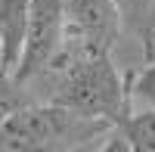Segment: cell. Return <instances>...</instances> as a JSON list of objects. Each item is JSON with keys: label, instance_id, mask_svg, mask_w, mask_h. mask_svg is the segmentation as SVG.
Masks as SVG:
<instances>
[{"label": "cell", "instance_id": "cell-3", "mask_svg": "<svg viewBox=\"0 0 155 152\" xmlns=\"http://www.w3.org/2000/svg\"><path fill=\"white\" fill-rule=\"evenodd\" d=\"M65 50H68L65 0H31L28 37H25V53H22L16 78L28 84L31 78L53 71L65 59Z\"/></svg>", "mask_w": 155, "mask_h": 152}, {"label": "cell", "instance_id": "cell-7", "mask_svg": "<svg viewBox=\"0 0 155 152\" xmlns=\"http://www.w3.org/2000/svg\"><path fill=\"white\" fill-rule=\"evenodd\" d=\"M31 99L22 93V81L16 78L12 71H6L0 65V127L6 124V118L12 112H19L22 106H28Z\"/></svg>", "mask_w": 155, "mask_h": 152}, {"label": "cell", "instance_id": "cell-4", "mask_svg": "<svg viewBox=\"0 0 155 152\" xmlns=\"http://www.w3.org/2000/svg\"><path fill=\"white\" fill-rule=\"evenodd\" d=\"M68 12V50L74 53H112L118 44L124 16L118 0H65Z\"/></svg>", "mask_w": 155, "mask_h": 152}, {"label": "cell", "instance_id": "cell-2", "mask_svg": "<svg viewBox=\"0 0 155 152\" xmlns=\"http://www.w3.org/2000/svg\"><path fill=\"white\" fill-rule=\"evenodd\" d=\"M53 99L81 115L121 124L130 115V78L118 71L112 53H74L62 65Z\"/></svg>", "mask_w": 155, "mask_h": 152}, {"label": "cell", "instance_id": "cell-5", "mask_svg": "<svg viewBox=\"0 0 155 152\" xmlns=\"http://www.w3.org/2000/svg\"><path fill=\"white\" fill-rule=\"evenodd\" d=\"M31 0H0V65L16 74L25 53Z\"/></svg>", "mask_w": 155, "mask_h": 152}, {"label": "cell", "instance_id": "cell-9", "mask_svg": "<svg viewBox=\"0 0 155 152\" xmlns=\"http://www.w3.org/2000/svg\"><path fill=\"white\" fill-rule=\"evenodd\" d=\"M121 6V16H124V25H130V28L143 31L149 16L155 12V0H118Z\"/></svg>", "mask_w": 155, "mask_h": 152}, {"label": "cell", "instance_id": "cell-1", "mask_svg": "<svg viewBox=\"0 0 155 152\" xmlns=\"http://www.w3.org/2000/svg\"><path fill=\"white\" fill-rule=\"evenodd\" d=\"M118 124L106 118L81 115L68 106L56 103H28L12 112L0 127V149L9 152H65L87 149L93 140H112Z\"/></svg>", "mask_w": 155, "mask_h": 152}, {"label": "cell", "instance_id": "cell-6", "mask_svg": "<svg viewBox=\"0 0 155 152\" xmlns=\"http://www.w3.org/2000/svg\"><path fill=\"white\" fill-rule=\"evenodd\" d=\"M118 127L130 149L155 152V106H137V112H130Z\"/></svg>", "mask_w": 155, "mask_h": 152}, {"label": "cell", "instance_id": "cell-8", "mask_svg": "<svg viewBox=\"0 0 155 152\" xmlns=\"http://www.w3.org/2000/svg\"><path fill=\"white\" fill-rule=\"evenodd\" d=\"M130 103L134 106H155V59L143 71L130 74Z\"/></svg>", "mask_w": 155, "mask_h": 152}]
</instances>
